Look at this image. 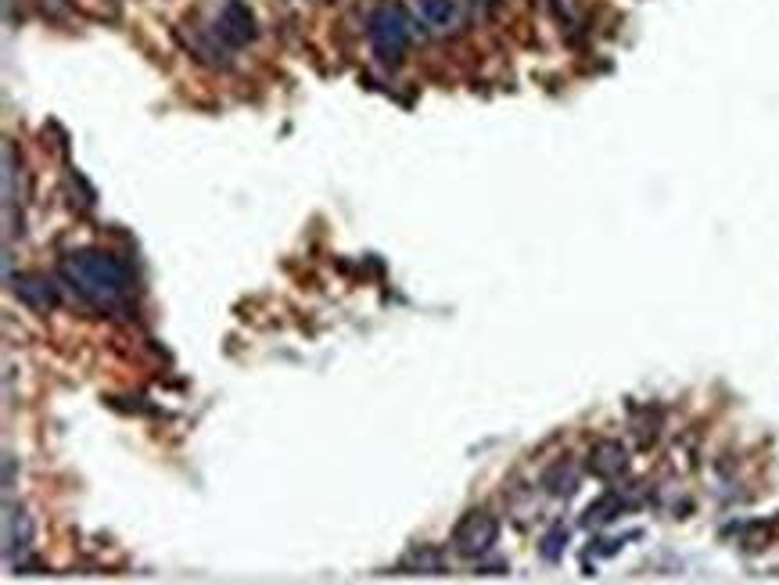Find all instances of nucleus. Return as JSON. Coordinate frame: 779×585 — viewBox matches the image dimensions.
Returning <instances> with one entry per match:
<instances>
[{"label": "nucleus", "mask_w": 779, "mask_h": 585, "mask_svg": "<svg viewBox=\"0 0 779 585\" xmlns=\"http://www.w3.org/2000/svg\"><path fill=\"white\" fill-rule=\"evenodd\" d=\"M62 277L79 298H87V302H94L101 309L119 306L133 284L130 266L123 259H115L112 252H97V248L72 252L62 262Z\"/></svg>", "instance_id": "1"}, {"label": "nucleus", "mask_w": 779, "mask_h": 585, "mask_svg": "<svg viewBox=\"0 0 779 585\" xmlns=\"http://www.w3.org/2000/svg\"><path fill=\"white\" fill-rule=\"evenodd\" d=\"M367 33H370V44H374L377 58L388 62V65H399L403 62L406 47H410L413 22L399 4H385V8H377L374 15H370Z\"/></svg>", "instance_id": "2"}, {"label": "nucleus", "mask_w": 779, "mask_h": 585, "mask_svg": "<svg viewBox=\"0 0 779 585\" xmlns=\"http://www.w3.org/2000/svg\"><path fill=\"white\" fill-rule=\"evenodd\" d=\"M499 542V521L489 510H471L453 528V550L460 557H485Z\"/></svg>", "instance_id": "3"}, {"label": "nucleus", "mask_w": 779, "mask_h": 585, "mask_svg": "<svg viewBox=\"0 0 779 585\" xmlns=\"http://www.w3.org/2000/svg\"><path fill=\"white\" fill-rule=\"evenodd\" d=\"M625 471H629V449H625L622 442L604 438V442H596V446L589 449V474H596V478H604V481H614V478H622Z\"/></svg>", "instance_id": "4"}, {"label": "nucleus", "mask_w": 779, "mask_h": 585, "mask_svg": "<svg viewBox=\"0 0 779 585\" xmlns=\"http://www.w3.org/2000/svg\"><path fill=\"white\" fill-rule=\"evenodd\" d=\"M216 29H219V36H223L227 44H234V47L255 40V18H252V11L241 4V0H230L227 8H223Z\"/></svg>", "instance_id": "5"}, {"label": "nucleus", "mask_w": 779, "mask_h": 585, "mask_svg": "<svg viewBox=\"0 0 779 585\" xmlns=\"http://www.w3.org/2000/svg\"><path fill=\"white\" fill-rule=\"evenodd\" d=\"M11 291H15L22 306L36 309V313H47V309L58 306V288L47 277H18Z\"/></svg>", "instance_id": "6"}, {"label": "nucleus", "mask_w": 779, "mask_h": 585, "mask_svg": "<svg viewBox=\"0 0 779 585\" xmlns=\"http://www.w3.org/2000/svg\"><path fill=\"white\" fill-rule=\"evenodd\" d=\"M29 542H33V521H29L26 510H15L8 503V517H4V557L15 560V550L22 557L29 550Z\"/></svg>", "instance_id": "7"}, {"label": "nucleus", "mask_w": 779, "mask_h": 585, "mask_svg": "<svg viewBox=\"0 0 779 585\" xmlns=\"http://www.w3.org/2000/svg\"><path fill=\"white\" fill-rule=\"evenodd\" d=\"M543 485H546V492L550 496H557V499H568V496H575V489H578V474L571 471V463H553L550 471L543 474Z\"/></svg>", "instance_id": "8"}, {"label": "nucleus", "mask_w": 779, "mask_h": 585, "mask_svg": "<svg viewBox=\"0 0 779 585\" xmlns=\"http://www.w3.org/2000/svg\"><path fill=\"white\" fill-rule=\"evenodd\" d=\"M622 510H625V499L618 496V492H607V496H600L593 507L586 510L582 524H586V528H600V524H611L614 517L622 514Z\"/></svg>", "instance_id": "9"}, {"label": "nucleus", "mask_w": 779, "mask_h": 585, "mask_svg": "<svg viewBox=\"0 0 779 585\" xmlns=\"http://www.w3.org/2000/svg\"><path fill=\"white\" fill-rule=\"evenodd\" d=\"M421 15L428 26L435 29H446L456 22V4L453 0H421Z\"/></svg>", "instance_id": "10"}, {"label": "nucleus", "mask_w": 779, "mask_h": 585, "mask_svg": "<svg viewBox=\"0 0 779 585\" xmlns=\"http://www.w3.org/2000/svg\"><path fill=\"white\" fill-rule=\"evenodd\" d=\"M564 542H568V532H564V528H553V532L546 535V542H543V557L546 560H557V557H561V550H564Z\"/></svg>", "instance_id": "11"}]
</instances>
